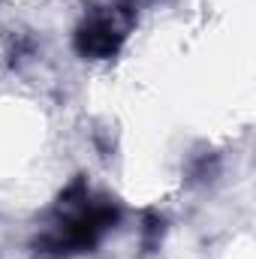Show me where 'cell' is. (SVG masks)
I'll return each mask as SVG.
<instances>
[{
    "label": "cell",
    "instance_id": "2",
    "mask_svg": "<svg viewBox=\"0 0 256 259\" xmlns=\"http://www.w3.org/2000/svg\"><path fill=\"white\" fill-rule=\"evenodd\" d=\"M130 21H133L130 6H115L109 12L91 15L75 33V52L81 58H112L127 36Z\"/></svg>",
    "mask_w": 256,
    "mask_h": 259
},
{
    "label": "cell",
    "instance_id": "1",
    "mask_svg": "<svg viewBox=\"0 0 256 259\" xmlns=\"http://www.w3.org/2000/svg\"><path fill=\"white\" fill-rule=\"evenodd\" d=\"M61 220L36 238V253L46 256H69V253H84L94 250L100 235L118 223V208L109 199H91L84 181H75L61 196Z\"/></svg>",
    "mask_w": 256,
    "mask_h": 259
}]
</instances>
